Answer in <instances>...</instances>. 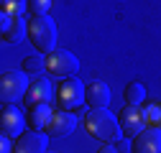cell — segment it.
I'll return each instance as SVG.
<instances>
[{
  "label": "cell",
  "instance_id": "e0dca14e",
  "mask_svg": "<svg viewBox=\"0 0 161 153\" xmlns=\"http://www.w3.org/2000/svg\"><path fill=\"white\" fill-rule=\"evenodd\" d=\"M28 8V0H0V15H21V10Z\"/></svg>",
  "mask_w": 161,
  "mask_h": 153
},
{
  "label": "cell",
  "instance_id": "52a82bcc",
  "mask_svg": "<svg viewBox=\"0 0 161 153\" xmlns=\"http://www.w3.org/2000/svg\"><path fill=\"white\" fill-rule=\"evenodd\" d=\"M26 123L28 120L23 118V112L15 105H5L3 112H0V133H3V138H21Z\"/></svg>",
  "mask_w": 161,
  "mask_h": 153
},
{
  "label": "cell",
  "instance_id": "9a60e30c",
  "mask_svg": "<svg viewBox=\"0 0 161 153\" xmlns=\"http://www.w3.org/2000/svg\"><path fill=\"white\" fill-rule=\"evenodd\" d=\"M123 97H125L128 105H143V100H146V87L141 84V82H130V84L125 87V92H123Z\"/></svg>",
  "mask_w": 161,
  "mask_h": 153
},
{
  "label": "cell",
  "instance_id": "8992f818",
  "mask_svg": "<svg viewBox=\"0 0 161 153\" xmlns=\"http://www.w3.org/2000/svg\"><path fill=\"white\" fill-rule=\"evenodd\" d=\"M118 120H120V128H123V133H125L128 138H138L141 133L148 128V123H146V112L141 110L138 105H125L123 110H120Z\"/></svg>",
  "mask_w": 161,
  "mask_h": 153
},
{
  "label": "cell",
  "instance_id": "ffe728a7",
  "mask_svg": "<svg viewBox=\"0 0 161 153\" xmlns=\"http://www.w3.org/2000/svg\"><path fill=\"white\" fill-rule=\"evenodd\" d=\"M97 153H118V148H115L113 143H105V145H103V148H100Z\"/></svg>",
  "mask_w": 161,
  "mask_h": 153
},
{
  "label": "cell",
  "instance_id": "4fadbf2b",
  "mask_svg": "<svg viewBox=\"0 0 161 153\" xmlns=\"http://www.w3.org/2000/svg\"><path fill=\"white\" fill-rule=\"evenodd\" d=\"M26 36H28V23L23 21L21 15H15L13 21H10V26L3 31V41H5V44H13V46H18V44H21Z\"/></svg>",
  "mask_w": 161,
  "mask_h": 153
},
{
  "label": "cell",
  "instance_id": "6da1fadb",
  "mask_svg": "<svg viewBox=\"0 0 161 153\" xmlns=\"http://www.w3.org/2000/svg\"><path fill=\"white\" fill-rule=\"evenodd\" d=\"M85 128L92 138L103 140V143H115L120 138V133H123V128H120V120L115 118V115L108 110V107H100V110H90L85 115Z\"/></svg>",
  "mask_w": 161,
  "mask_h": 153
},
{
  "label": "cell",
  "instance_id": "3957f363",
  "mask_svg": "<svg viewBox=\"0 0 161 153\" xmlns=\"http://www.w3.org/2000/svg\"><path fill=\"white\" fill-rule=\"evenodd\" d=\"M46 71L56 79H69L79 71V59L64 49H54L51 54H46Z\"/></svg>",
  "mask_w": 161,
  "mask_h": 153
},
{
  "label": "cell",
  "instance_id": "9c48e42d",
  "mask_svg": "<svg viewBox=\"0 0 161 153\" xmlns=\"http://www.w3.org/2000/svg\"><path fill=\"white\" fill-rule=\"evenodd\" d=\"M77 128V115H72L69 110H62V112H54L51 120L46 125V135L49 138H64Z\"/></svg>",
  "mask_w": 161,
  "mask_h": 153
},
{
  "label": "cell",
  "instance_id": "5bb4252c",
  "mask_svg": "<svg viewBox=\"0 0 161 153\" xmlns=\"http://www.w3.org/2000/svg\"><path fill=\"white\" fill-rule=\"evenodd\" d=\"M51 107L49 105H41V107H33L31 112H28V128L31 130H46V125H49V120H51Z\"/></svg>",
  "mask_w": 161,
  "mask_h": 153
},
{
  "label": "cell",
  "instance_id": "44dd1931",
  "mask_svg": "<svg viewBox=\"0 0 161 153\" xmlns=\"http://www.w3.org/2000/svg\"><path fill=\"white\" fill-rule=\"evenodd\" d=\"M0 153H13V150H10V138H3V145H0Z\"/></svg>",
  "mask_w": 161,
  "mask_h": 153
},
{
  "label": "cell",
  "instance_id": "2e32d148",
  "mask_svg": "<svg viewBox=\"0 0 161 153\" xmlns=\"http://www.w3.org/2000/svg\"><path fill=\"white\" fill-rule=\"evenodd\" d=\"M44 69H46V56H26V61L21 66V71H26L31 76H38Z\"/></svg>",
  "mask_w": 161,
  "mask_h": 153
},
{
  "label": "cell",
  "instance_id": "8fae6325",
  "mask_svg": "<svg viewBox=\"0 0 161 153\" xmlns=\"http://www.w3.org/2000/svg\"><path fill=\"white\" fill-rule=\"evenodd\" d=\"M46 145H49V138L41 135V130H31L15 140L13 153H46Z\"/></svg>",
  "mask_w": 161,
  "mask_h": 153
},
{
  "label": "cell",
  "instance_id": "7a4b0ae2",
  "mask_svg": "<svg viewBox=\"0 0 161 153\" xmlns=\"http://www.w3.org/2000/svg\"><path fill=\"white\" fill-rule=\"evenodd\" d=\"M28 41L38 54H51L56 46V23L51 15H33L28 21Z\"/></svg>",
  "mask_w": 161,
  "mask_h": 153
},
{
  "label": "cell",
  "instance_id": "ac0fdd59",
  "mask_svg": "<svg viewBox=\"0 0 161 153\" xmlns=\"http://www.w3.org/2000/svg\"><path fill=\"white\" fill-rule=\"evenodd\" d=\"M51 8V0H28V13L33 15H46Z\"/></svg>",
  "mask_w": 161,
  "mask_h": 153
},
{
  "label": "cell",
  "instance_id": "5b68a950",
  "mask_svg": "<svg viewBox=\"0 0 161 153\" xmlns=\"http://www.w3.org/2000/svg\"><path fill=\"white\" fill-rule=\"evenodd\" d=\"M85 92H87V87L79 82L77 76H69V79H64L62 84H59L56 102H59V107H64V110H77L79 105L85 102Z\"/></svg>",
  "mask_w": 161,
  "mask_h": 153
},
{
  "label": "cell",
  "instance_id": "7c38bea8",
  "mask_svg": "<svg viewBox=\"0 0 161 153\" xmlns=\"http://www.w3.org/2000/svg\"><path fill=\"white\" fill-rule=\"evenodd\" d=\"M85 102L90 105V110H100V107H108L110 105V87L105 82H90L87 92H85Z\"/></svg>",
  "mask_w": 161,
  "mask_h": 153
},
{
  "label": "cell",
  "instance_id": "277c9868",
  "mask_svg": "<svg viewBox=\"0 0 161 153\" xmlns=\"http://www.w3.org/2000/svg\"><path fill=\"white\" fill-rule=\"evenodd\" d=\"M28 79H26V71H5L3 76H0V100H3L5 105L15 102L18 97H26L28 92Z\"/></svg>",
  "mask_w": 161,
  "mask_h": 153
},
{
  "label": "cell",
  "instance_id": "30bf717a",
  "mask_svg": "<svg viewBox=\"0 0 161 153\" xmlns=\"http://www.w3.org/2000/svg\"><path fill=\"white\" fill-rule=\"evenodd\" d=\"M130 150L133 153H161V128L148 125L138 138H133Z\"/></svg>",
  "mask_w": 161,
  "mask_h": 153
},
{
  "label": "cell",
  "instance_id": "ba28073f",
  "mask_svg": "<svg viewBox=\"0 0 161 153\" xmlns=\"http://www.w3.org/2000/svg\"><path fill=\"white\" fill-rule=\"evenodd\" d=\"M51 102V82L46 79V76L38 74L36 79L28 84V92H26V97H23V105L28 110L33 107H41V105H49Z\"/></svg>",
  "mask_w": 161,
  "mask_h": 153
},
{
  "label": "cell",
  "instance_id": "d6986e66",
  "mask_svg": "<svg viewBox=\"0 0 161 153\" xmlns=\"http://www.w3.org/2000/svg\"><path fill=\"white\" fill-rule=\"evenodd\" d=\"M146 123L153 125V128L161 125V102H156V105H151V107L146 110Z\"/></svg>",
  "mask_w": 161,
  "mask_h": 153
}]
</instances>
